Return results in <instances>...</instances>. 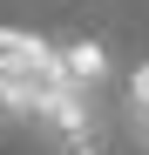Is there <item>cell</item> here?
<instances>
[{"instance_id": "cell-3", "label": "cell", "mask_w": 149, "mask_h": 155, "mask_svg": "<svg viewBox=\"0 0 149 155\" xmlns=\"http://www.w3.org/2000/svg\"><path fill=\"white\" fill-rule=\"evenodd\" d=\"M61 155H102V128H81V135H61Z\"/></svg>"}, {"instance_id": "cell-1", "label": "cell", "mask_w": 149, "mask_h": 155, "mask_svg": "<svg viewBox=\"0 0 149 155\" xmlns=\"http://www.w3.org/2000/svg\"><path fill=\"white\" fill-rule=\"evenodd\" d=\"M61 61H68V81L81 88V94L109 81V47L102 41H74V47H61Z\"/></svg>"}, {"instance_id": "cell-2", "label": "cell", "mask_w": 149, "mask_h": 155, "mask_svg": "<svg viewBox=\"0 0 149 155\" xmlns=\"http://www.w3.org/2000/svg\"><path fill=\"white\" fill-rule=\"evenodd\" d=\"M129 128H136V142L149 148V61L129 74Z\"/></svg>"}]
</instances>
